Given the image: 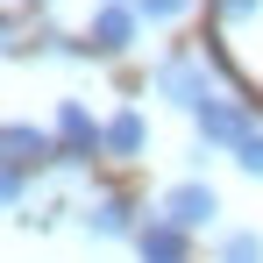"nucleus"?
<instances>
[{
  "label": "nucleus",
  "instance_id": "nucleus-1",
  "mask_svg": "<svg viewBox=\"0 0 263 263\" xmlns=\"http://www.w3.org/2000/svg\"><path fill=\"white\" fill-rule=\"evenodd\" d=\"M149 86L164 92L171 107H185V114H199V107L214 100V86H206V57H192V50H171V57L149 71Z\"/></svg>",
  "mask_w": 263,
  "mask_h": 263
},
{
  "label": "nucleus",
  "instance_id": "nucleus-2",
  "mask_svg": "<svg viewBox=\"0 0 263 263\" xmlns=\"http://www.w3.org/2000/svg\"><path fill=\"white\" fill-rule=\"evenodd\" d=\"M100 135H107V121H92L79 100H57V164L64 171H79L92 149H100Z\"/></svg>",
  "mask_w": 263,
  "mask_h": 263
},
{
  "label": "nucleus",
  "instance_id": "nucleus-3",
  "mask_svg": "<svg viewBox=\"0 0 263 263\" xmlns=\"http://www.w3.org/2000/svg\"><path fill=\"white\" fill-rule=\"evenodd\" d=\"M57 157V135L36 128V121H0V164L29 171V164H50Z\"/></svg>",
  "mask_w": 263,
  "mask_h": 263
},
{
  "label": "nucleus",
  "instance_id": "nucleus-4",
  "mask_svg": "<svg viewBox=\"0 0 263 263\" xmlns=\"http://www.w3.org/2000/svg\"><path fill=\"white\" fill-rule=\"evenodd\" d=\"M214 214H220V199H214V185H199V178H185V185H171V192H164V220H171L178 235L206 228Z\"/></svg>",
  "mask_w": 263,
  "mask_h": 263
},
{
  "label": "nucleus",
  "instance_id": "nucleus-5",
  "mask_svg": "<svg viewBox=\"0 0 263 263\" xmlns=\"http://www.w3.org/2000/svg\"><path fill=\"white\" fill-rule=\"evenodd\" d=\"M192 121H199V149H214V142L235 149V142L249 135V107H242V100H206Z\"/></svg>",
  "mask_w": 263,
  "mask_h": 263
},
{
  "label": "nucleus",
  "instance_id": "nucleus-6",
  "mask_svg": "<svg viewBox=\"0 0 263 263\" xmlns=\"http://www.w3.org/2000/svg\"><path fill=\"white\" fill-rule=\"evenodd\" d=\"M135 7H121V0H100V14H92V50L100 57H121V50L135 43Z\"/></svg>",
  "mask_w": 263,
  "mask_h": 263
},
{
  "label": "nucleus",
  "instance_id": "nucleus-7",
  "mask_svg": "<svg viewBox=\"0 0 263 263\" xmlns=\"http://www.w3.org/2000/svg\"><path fill=\"white\" fill-rule=\"evenodd\" d=\"M142 142H149V121H142L135 107H121V114L107 121V135H100V149H107V157H121V164L142 157Z\"/></svg>",
  "mask_w": 263,
  "mask_h": 263
},
{
  "label": "nucleus",
  "instance_id": "nucleus-8",
  "mask_svg": "<svg viewBox=\"0 0 263 263\" xmlns=\"http://www.w3.org/2000/svg\"><path fill=\"white\" fill-rule=\"evenodd\" d=\"M135 206L128 199H121V192H100V199H92L86 206V235H100V242H114V235H135Z\"/></svg>",
  "mask_w": 263,
  "mask_h": 263
},
{
  "label": "nucleus",
  "instance_id": "nucleus-9",
  "mask_svg": "<svg viewBox=\"0 0 263 263\" xmlns=\"http://www.w3.org/2000/svg\"><path fill=\"white\" fill-rule=\"evenodd\" d=\"M135 249H142V263H185V235L171 220H149V228H135Z\"/></svg>",
  "mask_w": 263,
  "mask_h": 263
},
{
  "label": "nucleus",
  "instance_id": "nucleus-10",
  "mask_svg": "<svg viewBox=\"0 0 263 263\" xmlns=\"http://www.w3.org/2000/svg\"><path fill=\"white\" fill-rule=\"evenodd\" d=\"M220 263H263V235H256V228L220 235Z\"/></svg>",
  "mask_w": 263,
  "mask_h": 263
},
{
  "label": "nucleus",
  "instance_id": "nucleus-11",
  "mask_svg": "<svg viewBox=\"0 0 263 263\" xmlns=\"http://www.w3.org/2000/svg\"><path fill=\"white\" fill-rule=\"evenodd\" d=\"M235 164H242L249 178H263V128H249L242 142H235Z\"/></svg>",
  "mask_w": 263,
  "mask_h": 263
},
{
  "label": "nucleus",
  "instance_id": "nucleus-12",
  "mask_svg": "<svg viewBox=\"0 0 263 263\" xmlns=\"http://www.w3.org/2000/svg\"><path fill=\"white\" fill-rule=\"evenodd\" d=\"M185 7H192V0H135V14H142V22H178Z\"/></svg>",
  "mask_w": 263,
  "mask_h": 263
},
{
  "label": "nucleus",
  "instance_id": "nucleus-13",
  "mask_svg": "<svg viewBox=\"0 0 263 263\" xmlns=\"http://www.w3.org/2000/svg\"><path fill=\"white\" fill-rule=\"evenodd\" d=\"M22 192H29V178L14 171V164H0V206H22Z\"/></svg>",
  "mask_w": 263,
  "mask_h": 263
},
{
  "label": "nucleus",
  "instance_id": "nucleus-14",
  "mask_svg": "<svg viewBox=\"0 0 263 263\" xmlns=\"http://www.w3.org/2000/svg\"><path fill=\"white\" fill-rule=\"evenodd\" d=\"M256 7H263V0H214V14H220V22H228V29H235V22H249Z\"/></svg>",
  "mask_w": 263,
  "mask_h": 263
},
{
  "label": "nucleus",
  "instance_id": "nucleus-15",
  "mask_svg": "<svg viewBox=\"0 0 263 263\" xmlns=\"http://www.w3.org/2000/svg\"><path fill=\"white\" fill-rule=\"evenodd\" d=\"M7 50H14V29H7V14H0V57H7Z\"/></svg>",
  "mask_w": 263,
  "mask_h": 263
}]
</instances>
